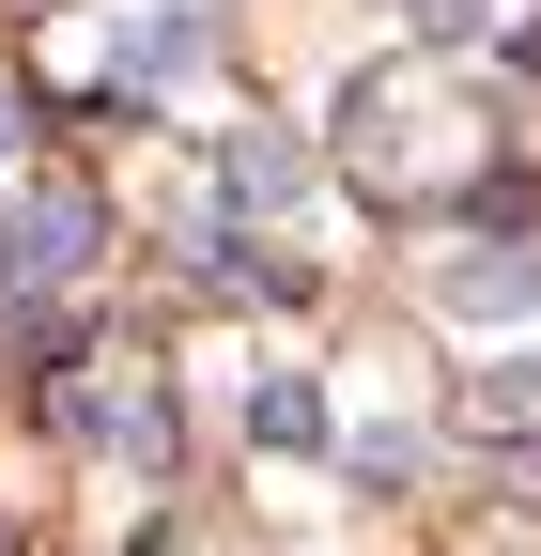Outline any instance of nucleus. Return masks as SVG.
Listing matches in <instances>:
<instances>
[{"mask_svg":"<svg viewBox=\"0 0 541 556\" xmlns=\"http://www.w3.org/2000/svg\"><path fill=\"white\" fill-rule=\"evenodd\" d=\"M464 433H541V356H511L495 387H464Z\"/></svg>","mask_w":541,"mask_h":556,"instance_id":"1","label":"nucleus"},{"mask_svg":"<svg viewBox=\"0 0 541 556\" xmlns=\"http://www.w3.org/2000/svg\"><path fill=\"white\" fill-rule=\"evenodd\" d=\"M16 155H32V109H16V93H0V170H16Z\"/></svg>","mask_w":541,"mask_h":556,"instance_id":"2","label":"nucleus"}]
</instances>
